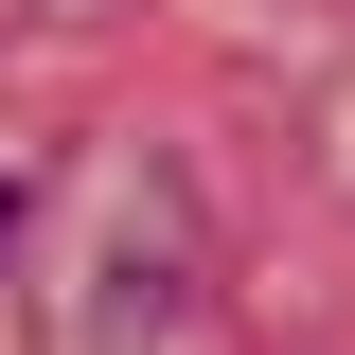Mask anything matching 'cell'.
<instances>
[{
	"label": "cell",
	"mask_w": 355,
	"mask_h": 355,
	"mask_svg": "<svg viewBox=\"0 0 355 355\" xmlns=\"http://www.w3.org/2000/svg\"><path fill=\"white\" fill-rule=\"evenodd\" d=\"M0 231H18V196H0Z\"/></svg>",
	"instance_id": "6da1fadb"
}]
</instances>
